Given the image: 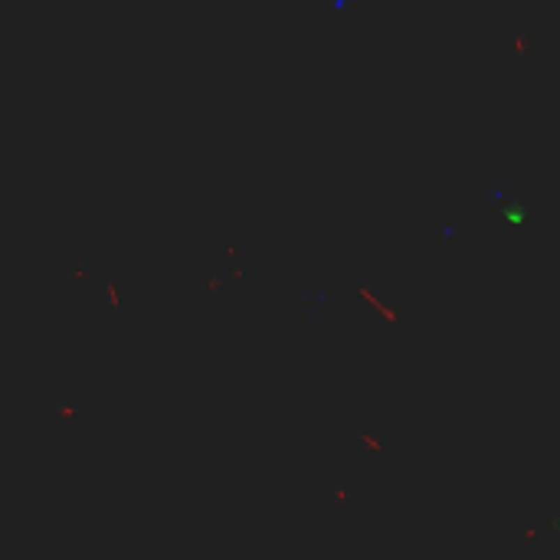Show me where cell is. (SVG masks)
Instances as JSON below:
<instances>
[{"label":"cell","mask_w":560,"mask_h":560,"mask_svg":"<svg viewBox=\"0 0 560 560\" xmlns=\"http://www.w3.org/2000/svg\"><path fill=\"white\" fill-rule=\"evenodd\" d=\"M298 305H302V312L308 321H318L321 318V312L328 308V292L324 289H305L302 298H298Z\"/></svg>","instance_id":"cell-1"},{"label":"cell","mask_w":560,"mask_h":560,"mask_svg":"<svg viewBox=\"0 0 560 560\" xmlns=\"http://www.w3.org/2000/svg\"><path fill=\"white\" fill-rule=\"evenodd\" d=\"M511 197H515V194H511V183L501 181V177H498V181H492V183H485V187H482V200H488V204L505 206L508 200H511Z\"/></svg>","instance_id":"cell-2"},{"label":"cell","mask_w":560,"mask_h":560,"mask_svg":"<svg viewBox=\"0 0 560 560\" xmlns=\"http://www.w3.org/2000/svg\"><path fill=\"white\" fill-rule=\"evenodd\" d=\"M436 233H439V239L446 246H455V239L462 236V220H459V216H446V220H439Z\"/></svg>","instance_id":"cell-3"},{"label":"cell","mask_w":560,"mask_h":560,"mask_svg":"<svg viewBox=\"0 0 560 560\" xmlns=\"http://www.w3.org/2000/svg\"><path fill=\"white\" fill-rule=\"evenodd\" d=\"M351 3H354V0H334V3H331V10H334V13H345L347 7H351Z\"/></svg>","instance_id":"cell-4"},{"label":"cell","mask_w":560,"mask_h":560,"mask_svg":"<svg viewBox=\"0 0 560 560\" xmlns=\"http://www.w3.org/2000/svg\"><path fill=\"white\" fill-rule=\"evenodd\" d=\"M554 528H557V531H560V515H557V517H554Z\"/></svg>","instance_id":"cell-5"}]
</instances>
